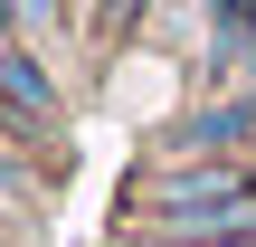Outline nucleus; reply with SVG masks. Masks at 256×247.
<instances>
[{"mask_svg":"<svg viewBox=\"0 0 256 247\" xmlns=\"http://www.w3.org/2000/svg\"><path fill=\"white\" fill-rule=\"evenodd\" d=\"M0 209H28V181H19V162L0 152Z\"/></svg>","mask_w":256,"mask_h":247,"instance_id":"nucleus-3","label":"nucleus"},{"mask_svg":"<svg viewBox=\"0 0 256 247\" xmlns=\"http://www.w3.org/2000/svg\"><path fill=\"white\" fill-rule=\"evenodd\" d=\"M57 124H66V86L38 67L28 38H0V133L10 143H48Z\"/></svg>","mask_w":256,"mask_h":247,"instance_id":"nucleus-2","label":"nucleus"},{"mask_svg":"<svg viewBox=\"0 0 256 247\" xmlns=\"http://www.w3.org/2000/svg\"><path fill=\"white\" fill-rule=\"evenodd\" d=\"M133 10H152V0H104V19H114V29H124V19H133Z\"/></svg>","mask_w":256,"mask_h":247,"instance_id":"nucleus-4","label":"nucleus"},{"mask_svg":"<svg viewBox=\"0 0 256 247\" xmlns=\"http://www.w3.org/2000/svg\"><path fill=\"white\" fill-rule=\"evenodd\" d=\"M0 38H19V0H0Z\"/></svg>","mask_w":256,"mask_h":247,"instance_id":"nucleus-5","label":"nucleus"},{"mask_svg":"<svg viewBox=\"0 0 256 247\" xmlns=\"http://www.w3.org/2000/svg\"><path fill=\"white\" fill-rule=\"evenodd\" d=\"M228 247H256V238H228Z\"/></svg>","mask_w":256,"mask_h":247,"instance_id":"nucleus-6","label":"nucleus"},{"mask_svg":"<svg viewBox=\"0 0 256 247\" xmlns=\"http://www.w3.org/2000/svg\"><path fill=\"white\" fill-rule=\"evenodd\" d=\"M133 219H152L171 247L256 238V162H162L152 190H133Z\"/></svg>","mask_w":256,"mask_h":247,"instance_id":"nucleus-1","label":"nucleus"}]
</instances>
